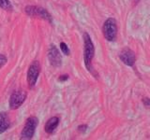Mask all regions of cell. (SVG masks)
<instances>
[{
    "label": "cell",
    "instance_id": "obj_5",
    "mask_svg": "<svg viewBox=\"0 0 150 140\" xmlns=\"http://www.w3.org/2000/svg\"><path fill=\"white\" fill-rule=\"evenodd\" d=\"M40 73V64L38 61H34L30 64L27 71V82L30 89H33L35 87Z\"/></svg>",
    "mask_w": 150,
    "mask_h": 140
},
{
    "label": "cell",
    "instance_id": "obj_13",
    "mask_svg": "<svg viewBox=\"0 0 150 140\" xmlns=\"http://www.w3.org/2000/svg\"><path fill=\"white\" fill-rule=\"evenodd\" d=\"M7 61H8V59H7L6 56L3 55V54H0V68L3 67L4 65L6 64Z\"/></svg>",
    "mask_w": 150,
    "mask_h": 140
},
{
    "label": "cell",
    "instance_id": "obj_3",
    "mask_svg": "<svg viewBox=\"0 0 150 140\" xmlns=\"http://www.w3.org/2000/svg\"><path fill=\"white\" fill-rule=\"evenodd\" d=\"M39 123V120L37 117H29L26 120V123L25 124L22 134H21V138L22 139H31L33 135L35 134V130Z\"/></svg>",
    "mask_w": 150,
    "mask_h": 140
},
{
    "label": "cell",
    "instance_id": "obj_16",
    "mask_svg": "<svg viewBox=\"0 0 150 140\" xmlns=\"http://www.w3.org/2000/svg\"><path fill=\"white\" fill-rule=\"evenodd\" d=\"M69 78L68 75H62V76L59 77V81H66Z\"/></svg>",
    "mask_w": 150,
    "mask_h": 140
},
{
    "label": "cell",
    "instance_id": "obj_14",
    "mask_svg": "<svg viewBox=\"0 0 150 140\" xmlns=\"http://www.w3.org/2000/svg\"><path fill=\"white\" fill-rule=\"evenodd\" d=\"M143 103H144V105L147 107V108H150V99H149V98H144Z\"/></svg>",
    "mask_w": 150,
    "mask_h": 140
},
{
    "label": "cell",
    "instance_id": "obj_6",
    "mask_svg": "<svg viewBox=\"0 0 150 140\" xmlns=\"http://www.w3.org/2000/svg\"><path fill=\"white\" fill-rule=\"evenodd\" d=\"M25 98H26L25 92H23L22 90L13 92L11 93V98H9V102H8L9 108L13 110L19 108V107L23 104V102L25 101Z\"/></svg>",
    "mask_w": 150,
    "mask_h": 140
},
{
    "label": "cell",
    "instance_id": "obj_8",
    "mask_svg": "<svg viewBox=\"0 0 150 140\" xmlns=\"http://www.w3.org/2000/svg\"><path fill=\"white\" fill-rule=\"evenodd\" d=\"M119 58L125 64L129 65V66H132L135 63L136 56L135 53L130 49L126 48L124 50H122V51L119 54Z\"/></svg>",
    "mask_w": 150,
    "mask_h": 140
},
{
    "label": "cell",
    "instance_id": "obj_11",
    "mask_svg": "<svg viewBox=\"0 0 150 140\" xmlns=\"http://www.w3.org/2000/svg\"><path fill=\"white\" fill-rule=\"evenodd\" d=\"M0 8H2L5 10L11 11L13 9V7L9 0H0Z\"/></svg>",
    "mask_w": 150,
    "mask_h": 140
},
{
    "label": "cell",
    "instance_id": "obj_9",
    "mask_svg": "<svg viewBox=\"0 0 150 140\" xmlns=\"http://www.w3.org/2000/svg\"><path fill=\"white\" fill-rule=\"evenodd\" d=\"M59 124V118L58 117H53V118H51L50 120H48V121L45 124V132L47 134H53L55 129L57 128V126Z\"/></svg>",
    "mask_w": 150,
    "mask_h": 140
},
{
    "label": "cell",
    "instance_id": "obj_4",
    "mask_svg": "<svg viewBox=\"0 0 150 140\" xmlns=\"http://www.w3.org/2000/svg\"><path fill=\"white\" fill-rule=\"evenodd\" d=\"M25 11L28 16L31 17H39L52 22V17L49 12L45 8L39 6H27L25 8Z\"/></svg>",
    "mask_w": 150,
    "mask_h": 140
},
{
    "label": "cell",
    "instance_id": "obj_17",
    "mask_svg": "<svg viewBox=\"0 0 150 140\" xmlns=\"http://www.w3.org/2000/svg\"><path fill=\"white\" fill-rule=\"evenodd\" d=\"M139 1H140V0H133V2H134L135 4H137V3H138Z\"/></svg>",
    "mask_w": 150,
    "mask_h": 140
},
{
    "label": "cell",
    "instance_id": "obj_15",
    "mask_svg": "<svg viewBox=\"0 0 150 140\" xmlns=\"http://www.w3.org/2000/svg\"><path fill=\"white\" fill-rule=\"evenodd\" d=\"M86 129H87V125H86V124L80 125L79 127H78V130L80 131V132H82V133H84V132H86Z\"/></svg>",
    "mask_w": 150,
    "mask_h": 140
},
{
    "label": "cell",
    "instance_id": "obj_1",
    "mask_svg": "<svg viewBox=\"0 0 150 140\" xmlns=\"http://www.w3.org/2000/svg\"><path fill=\"white\" fill-rule=\"evenodd\" d=\"M95 54V47L91 40V37L87 33L83 34V60L86 67L88 71L91 73L93 72V66H92V60Z\"/></svg>",
    "mask_w": 150,
    "mask_h": 140
},
{
    "label": "cell",
    "instance_id": "obj_10",
    "mask_svg": "<svg viewBox=\"0 0 150 140\" xmlns=\"http://www.w3.org/2000/svg\"><path fill=\"white\" fill-rule=\"evenodd\" d=\"M9 126H11V121H9L8 114L6 112H1L0 113V134L6 132Z\"/></svg>",
    "mask_w": 150,
    "mask_h": 140
},
{
    "label": "cell",
    "instance_id": "obj_7",
    "mask_svg": "<svg viewBox=\"0 0 150 140\" xmlns=\"http://www.w3.org/2000/svg\"><path fill=\"white\" fill-rule=\"evenodd\" d=\"M48 59L50 64L54 67H59L62 64V57L59 53V50L54 45H51L48 50Z\"/></svg>",
    "mask_w": 150,
    "mask_h": 140
},
{
    "label": "cell",
    "instance_id": "obj_12",
    "mask_svg": "<svg viewBox=\"0 0 150 140\" xmlns=\"http://www.w3.org/2000/svg\"><path fill=\"white\" fill-rule=\"evenodd\" d=\"M60 48H61V50H62V52H63L64 54H66V55H69L70 50H69V47H68L67 44L64 43V42H61V43H60Z\"/></svg>",
    "mask_w": 150,
    "mask_h": 140
},
{
    "label": "cell",
    "instance_id": "obj_2",
    "mask_svg": "<svg viewBox=\"0 0 150 140\" xmlns=\"http://www.w3.org/2000/svg\"><path fill=\"white\" fill-rule=\"evenodd\" d=\"M103 35L108 41H114L117 35V25L116 21L114 18H109L105 21L103 24Z\"/></svg>",
    "mask_w": 150,
    "mask_h": 140
}]
</instances>
